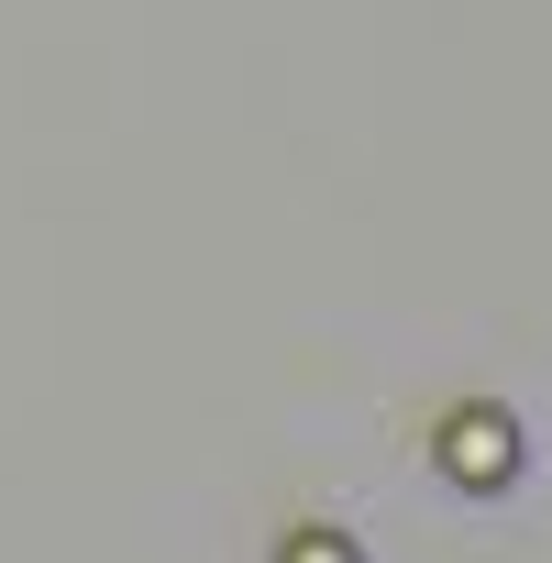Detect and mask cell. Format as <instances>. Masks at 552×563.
<instances>
[{
    "label": "cell",
    "mask_w": 552,
    "mask_h": 563,
    "mask_svg": "<svg viewBox=\"0 0 552 563\" xmlns=\"http://www.w3.org/2000/svg\"><path fill=\"white\" fill-rule=\"evenodd\" d=\"M276 563H365V552H354L343 530H299V541H288V552H276Z\"/></svg>",
    "instance_id": "7a4b0ae2"
},
{
    "label": "cell",
    "mask_w": 552,
    "mask_h": 563,
    "mask_svg": "<svg viewBox=\"0 0 552 563\" xmlns=\"http://www.w3.org/2000/svg\"><path fill=\"white\" fill-rule=\"evenodd\" d=\"M442 464H453V486H497V475H519V420L508 409H453L442 420Z\"/></svg>",
    "instance_id": "6da1fadb"
}]
</instances>
